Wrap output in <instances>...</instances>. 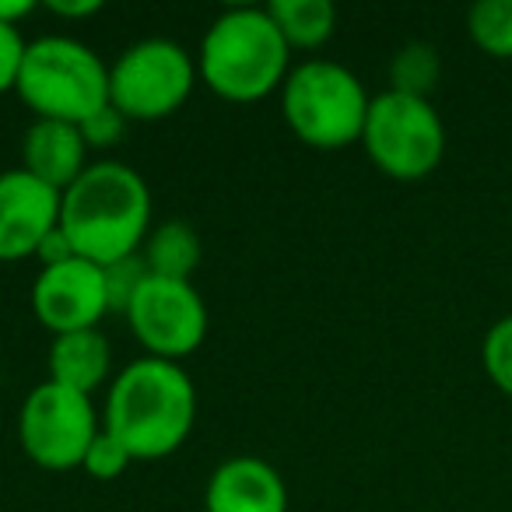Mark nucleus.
<instances>
[{"label":"nucleus","mask_w":512,"mask_h":512,"mask_svg":"<svg viewBox=\"0 0 512 512\" xmlns=\"http://www.w3.org/2000/svg\"><path fill=\"white\" fill-rule=\"evenodd\" d=\"M25 50H29V43H25L22 29L18 25H0V95L18 88Z\"/></svg>","instance_id":"5701e85b"},{"label":"nucleus","mask_w":512,"mask_h":512,"mask_svg":"<svg viewBox=\"0 0 512 512\" xmlns=\"http://www.w3.org/2000/svg\"><path fill=\"white\" fill-rule=\"evenodd\" d=\"M481 365H484V372H488L491 383L512 400V313L502 316V320L484 334Z\"/></svg>","instance_id":"6ab92c4d"},{"label":"nucleus","mask_w":512,"mask_h":512,"mask_svg":"<svg viewBox=\"0 0 512 512\" xmlns=\"http://www.w3.org/2000/svg\"><path fill=\"white\" fill-rule=\"evenodd\" d=\"M127 123V116L113 102H106L99 113H92L81 123V137H85L88 148H116L123 141V134H127Z\"/></svg>","instance_id":"4be33fe9"},{"label":"nucleus","mask_w":512,"mask_h":512,"mask_svg":"<svg viewBox=\"0 0 512 512\" xmlns=\"http://www.w3.org/2000/svg\"><path fill=\"white\" fill-rule=\"evenodd\" d=\"M22 169L64 193L88 169V144L78 123L32 120L22 134Z\"/></svg>","instance_id":"ddd939ff"},{"label":"nucleus","mask_w":512,"mask_h":512,"mask_svg":"<svg viewBox=\"0 0 512 512\" xmlns=\"http://www.w3.org/2000/svg\"><path fill=\"white\" fill-rule=\"evenodd\" d=\"M439 74H442V60L432 43H407L390 60V92L428 99L432 88L439 85Z\"/></svg>","instance_id":"f3484780"},{"label":"nucleus","mask_w":512,"mask_h":512,"mask_svg":"<svg viewBox=\"0 0 512 512\" xmlns=\"http://www.w3.org/2000/svg\"><path fill=\"white\" fill-rule=\"evenodd\" d=\"M130 463H134V456L127 453V446H123L116 435H109L106 428H102V432L95 435L92 446H88L81 470H85L88 477H95V481H116V477H120Z\"/></svg>","instance_id":"412c9836"},{"label":"nucleus","mask_w":512,"mask_h":512,"mask_svg":"<svg viewBox=\"0 0 512 512\" xmlns=\"http://www.w3.org/2000/svg\"><path fill=\"white\" fill-rule=\"evenodd\" d=\"M127 323L151 358L179 362L193 355L207 337V306L190 281H172L148 274L127 306Z\"/></svg>","instance_id":"1a4fd4ad"},{"label":"nucleus","mask_w":512,"mask_h":512,"mask_svg":"<svg viewBox=\"0 0 512 512\" xmlns=\"http://www.w3.org/2000/svg\"><path fill=\"white\" fill-rule=\"evenodd\" d=\"M46 362H50L53 383L92 397L113 372V348H109V337L99 327L74 330V334L53 337Z\"/></svg>","instance_id":"4468645a"},{"label":"nucleus","mask_w":512,"mask_h":512,"mask_svg":"<svg viewBox=\"0 0 512 512\" xmlns=\"http://www.w3.org/2000/svg\"><path fill=\"white\" fill-rule=\"evenodd\" d=\"M292 46L267 8H228L207 25L197 74L228 102H260L292 74Z\"/></svg>","instance_id":"7ed1b4c3"},{"label":"nucleus","mask_w":512,"mask_h":512,"mask_svg":"<svg viewBox=\"0 0 512 512\" xmlns=\"http://www.w3.org/2000/svg\"><path fill=\"white\" fill-rule=\"evenodd\" d=\"M207 512H288L285 477L260 456H232L218 463L204 488Z\"/></svg>","instance_id":"f8f14e48"},{"label":"nucleus","mask_w":512,"mask_h":512,"mask_svg":"<svg viewBox=\"0 0 512 512\" xmlns=\"http://www.w3.org/2000/svg\"><path fill=\"white\" fill-rule=\"evenodd\" d=\"M36 11L32 0H0V25H22Z\"/></svg>","instance_id":"a878e982"},{"label":"nucleus","mask_w":512,"mask_h":512,"mask_svg":"<svg viewBox=\"0 0 512 512\" xmlns=\"http://www.w3.org/2000/svg\"><path fill=\"white\" fill-rule=\"evenodd\" d=\"M60 228L81 260L106 267L141 253L151 232V190L127 162H92L60 193Z\"/></svg>","instance_id":"f03ea898"},{"label":"nucleus","mask_w":512,"mask_h":512,"mask_svg":"<svg viewBox=\"0 0 512 512\" xmlns=\"http://www.w3.org/2000/svg\"><path fill=\"white\" fill-rule=\"evenodd\" d=\"M32 309L53 337L99 327V320L109 313L106 274L99 264L81 256L57 267H43L32 285Z\"/></svg>","instance_id":"9d476101"},{"label":"nucleus","mask_w":512,"mask_h":512,"mask_svg":"<svg viewBox=\"0 0 512 512\" xmlns=\"http://www.w3.org/2000/svg\"><path fill=\"white\" fill-rule=\"evenodd\" d=\"M60 225V193L25 169L0 172V264L36 256Z\"/></svg>","instance_id":"9b49d317"},{"label":"nucleus","mask_w":512,"mask_h":512,"mask_svg":"<svg viewBox=\"0 0 512 512\" xmlns=\"http://www.w3.org/2000/svg\"><path fill=\"white\" fill-rule=\"evenodd\" d=\"M141 256L155 278L190 281L193 271L200 267V235L193 232L190 221L169 218L148 232Z\"/></svg>","instance_id":"2eb2a0df"},{"label":"nucleus","mask_w":512,"mask_h":512,"mask_svg":"<svg viewBox=\"0 0 512 512\" xmlns=\"http://www.w3.org/2000/svg\"><path fill=\"white\" fill-rule=\"evenodd\" d=\"M197 78V60L176 39H141L109 67V102L127 120L155 123L183 109Z\"/></svg>","instance_id":"0eeeda50"},{"label":"nucleus","mask_w":512,"mask_h":512,"mask_svg":"<svg viewBox=\"0 0 512 512\" xmlns=\"http://www.w3.org/2000/svg\"><path fill=\"white\" fill-rule=\"evenodd\" d=\"M46 11L57 18H92L102 11V0H50Z\"/></svg>","instance_id":"393cba45"},{"label":"nucleus","mask_w":512,"mask_h":512,"mask_svg":"<svg viewBox=\"0 0 512 512\" xmlns=\"http://www.w3.org/2000/svg\"><path fill=\"white\" fill-rule=\"evenodd\" d=\"M106 274V295H109V313H127V306L134 302L137 288L148 281V264H144L141 253H130L123 260H113V264L102 267Z\"/></svg>","instance_id":"aec40b11"},{"label":"nucleus","mask_w":512,"mask_h":512,"mask_svg":"<svg viewBox=\"0 0 512 512\" xmlns=\"http://www.w3.org/2000/svg\"><path fill=\"white\" fill-rule=\"evenodd\" d=\"M36 256H39V264H43V267H57V264H67V260H74V256H78V249H74V242L67 239L64 228L57 225L43 242H39Z\"/></svg>","instance_id":"b1692460"},{"label":"nucleus","mask_w":512,"mask_h":512,"mask_svg":"<svg viewBox=\"0 0 512 512\" xmlns=\"http://www.w3.org/2000/svg\"><path fill=\"white\" fill-rule=\"evenodd\" d=\"M369 92L355 71L334 60H306L292 67L281 85V113L302 144L320 151H341L362 141L369 120Z\"/></svg>","instance_id":"39448f33"},{"label":"nucleus","mask_w":512,"mask_h":512,"mask_svg":"<svg viewBox=\"0 0 512 512\" xmlns=\"http://www.w3.org/2000/svg\"><path fill=\"white\" fill-rule=\"evenodd\" d=\"M362 144L383 176L414 183L439 169L446 155V127L432 99L386 88L372 99Z\"/></svg>","instance_id":"423d86ee"},{"label":"nucleus","mask_w":512,"mask_h":512,"mask_svg":"<svg viewBox=\"0 0 512 512\" xmlns=\"http://www.w3.org/2000/svg\"><path fill=\"white\" fill-rule=\"evenodd\" d=\"M467 32L488 57H512V0H477L467 11Z\"/></svg>","instance_id":"a211bd4d"},{"label":"nucleus","mask_w":512,"mask_h":512,"mask_svg":"<svg viewBox=\"0 0 512 512\" xmlns=\"http://www.w3.org/2000/svg\"><path fill=\"white\" fill-rule=\"evenodd\" d=\"M15 92L36 120H64L81 127L109 102V67L81 39L43 36L25 50Z\"/></svg>","instance_id":"20e7f679"},{"label":"nucleus","mask_w":512,"mask_h":512,"mask_svg":"<svg viewBox=\"0 0 512 512\" xmlns=\"http://www.w3.org/2000/svg\"><path fill=\"white\" fill-rule=\"evenodd\" d=\"M267 11L292 50H320L337 29V8L330 0H271Z\"/></svg>","instance_id":"dca6fc26"},{"label":"nucleus","mask_w":512,"mask_h":512,"mask_svg":"<svg viewBox=\"0 0 512 512\" xmlns=\"http://www.w3.org/2000/svg\"><path fill=\"white\" fill-rule=\"evenodd\" d=\"M197 421V386L179 362L137 358L113 376L102 428L127 446L134 460L172 456Z\"/></svg>","instance_id":"f257e3e1"},{"label":"nucleus","mask_w":512,"mask_h":512,"mask_svg":"<svg viewBox=\"0 0 512 512\" xmlns=\"http://www.w3.org/2000/svg\"><path fill=\"white\" fill-rule=\"evenodd\" d=\"M102 432L92 397L67 386L39 383L18 414V439L32 463L46 470H74L85 463L88 446Z\"/></svg>","instance_id":"6e6552de"}]
</instances>
